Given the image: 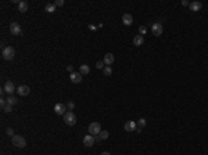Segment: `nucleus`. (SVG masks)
<instances>
[{
    "label": "nucleus",
    "mask_w": 208,
    "mask_h": 155,
    "mask_svg": "<svg viewBox=\"0 0 208 155\" xmlns=\"http://www.w3.org/2000/svg\"><path fill=\"white\" fill-rule=\"evenodd\" d=\"M14 56H15V50H14V47H11V46L4 47L3 51H1V57H3V60H7V61L13 60Z\"/></svg>",
    "instance_id": "1"
},
{
    "label": "nucleus",
    "mask_w": 208,
    "mask_h": 155,
    "mask_svg": "<svg viewBox=\"0 0 208 155\" xmlns=\"http://www.w3.org/2000/svg\"><path fill=\"white\" fill-rule=\"evenodd\" d=\"M11 144H14L17 148H24L26 145V140L22 136H18V134H14L13 138H11Z\"/></svg>",
    "instance_id": "2"
},
{
    "label": "nucleus",
    "mask_w": 208,
    "mask_h": 155,
    "mask_svg": "<svg viewBox=\"0 0 208 155\" xmlns=\"http://www.w3.org/2000/svg\"><path fill=\"white\" fill-rule=\"evenodd\" d=\"M89 133L92 134V136H99L101 133V126L99 122H92V123L89 125Z\"/></svg>",
    "instance_id": "3"
},
{
    "label": "nucleus",
    "mask_w": 208,
    "mask_h": 155,
    "mask_svg": "<svg viewBox=\"0 0 208 155\" xmlns=\"http://www.w3.org/2000/svg\"><path fill=\"white\" fill-rule=\"evenodd\" d=\"M64 122L68 125V126H74V125L76 123V116H75V114H74L72 111L65 112V115H64Z\"/></svg>",
    "instance_id": "4"
},
{
    "label": "nucleus",
    "mask_w": 208,
    "mask_h": 155,
    "mask_svg": "<svg viewBox=\"0 0 208 155\" xmlns=\"http://www.w3.org/2000/svg\"><path fill=\"white\" fill-rule=\"evenodd\" d=\"M21 32H22V28H21V25L18 22H11L10 24V33H13V35H21Z\"/></svg>",
    "instance_id": "5"
},
{
    "label": "nucleus",
    "mask_w": 208,
    "mask_h": 155,
    "mask_svg": "<svg viewBox=\"0 0 208 155\" xmlns=\"http://www.w3.org/2000/svg\"><path fill=\"white\" fill-rule=\"evenodd\" d=\"M151 32L154 36H160L162 33V24L161 22H155L151 25Z\"/></svg>",
    "instance_id": "6"
},
{
    "label": "nucleus",
    "mask_w": 208,
    "mask_h": 155,
    "mask_svg": "<svg viewBox=\"0 0 208 155\" xmlns=\"http://www.w3.org/2000/svg\"><path fill=\"white\" fill-rule=\"evenodd\" d=\"M17 93H18V96L25 97V96H28V94L31 93V89H29L28 86H25V85H22V86L17 87Z\"/></svg>",
    "instance_id": "7"
},
{
    "label": "nucleus",
    "mask_w": 208,
    "mask_h": 155,
    "mask_svg": "<svg viewBox=\"0 0 208 155\" xmlns=\"http://www.w3.org/2000/svg\"><path fill=\"white\" fill-rule=\"evenodd\" d=\"M3 90H4V93H8V94H13L15 92V86H14V83L11 81L6 82V85L3 87Z\"/></svg>",
    "instance_id": "8"
},
{
    "label": "nucleus",
    "mask_w": 208,
    "mask_h": 155,
    "mask_svg": "<svg viewBox=\"0 0 208 155\" xmlns=\"http://www.w3.org/2000/svg\"><path fill=\"white\" fill-rule=\"evenodd\" d=\"M96 143V137L92 136V134H88V136L83 137V144L86 145V147H92L93 144Z\"/></svg>",
    "instance_id": "9"
},
{
    "label": "nucleus",
    "mask_w": 208,
    "mask_h": 155,
    "mask_svg": "<svg viewBox=\"0 0 208 155\" xmlns=\"http://www.w3.org/2000/svg\"><path fill=\"white\" fill-rule=\"evenodd\" d=\"M69 79L72 83H81L82 82V74L81 72H72L69 75Z\"/></svg>",
    "instance_id": "10"
},
{
    "label": "nucleus",
    "mask_w": 208,
    "mask_h": 155,
    "mask_svg": "<svg viewBox=\"0 0 208 155\" xmlns=\"http://www.w3.org/2000/svg\"><path fill=\"white\" fill-rule=\"evenodd\" d=\"M136 127H138V125L135 121H128V122H125V126H124V129L126 132H135Z\"/></svg>",
    "instance_id": "11"
},
{
    "label": "nucleus",
    "mask_w": 208,
    "mask_h": 155,
    "mask_svg": "<svg viewBox=\"0 0 208 155\" xmlns=\"http://www.w3.org/2000/svg\"><path fill=\"white\" fill-rule=\"evenodd\" d=\"M54 112H56L57 115H65V105H64L63 103H57L56 105H54Z\"/></svg>",
    "instance_id": "12"
},
{
    "label": "nucleus",
    "mask_w": 208,
    "mask_h": 155,
    "mask_svg": "<svg viewBox=\"0 0 208 155\" xmlns=\"http://www.w3.org/2000/svg\"><path fill=\"white\" fill-rule=\"evenodd\" d=\"M122 22H124V25H126V26H131V25L133 24V17L131 14H124V15H122Z\"/></svg>",
    "instance_id": "13"
},
{
    "label": "nucleus",
    "mask_w": 208,
    "mask_h": 155,
    "mask_svg": "<svg viewBox=\"0 0 208 155\" xmlns=\"http://www.w3.org/2000/svg\"><path fill=\"white\" fill-rule=\"evenodd\" d=\"M114 60H115V58H114V54H111V53H107V54L104 56V58H103L104 64H106V65H108V67H110V65L114 62Z\"/></svg>",
    "instance_id": "14"
},
{
    "label": "nucleus",
    "mask_w": 208,
    "mask_h": 155,
    "mask_svg": "<svg viewBox=\"0 0 208 155\" xmlns=\"http://www.w3.org/2000/svg\"><path fill=\"white\" fill-rule=\"evenodd\" d=\"M201 7H202V4L200 1H197V0L193 1V3H190V10H191V11H200Z\"/></svg>",
    "instance_id": "15"
},
{
    "label": "nucleus",
    "mask_w": 208,
    "mask_h": 155,
    "mask_svg": "<svg viewBox=\"0 0 208 155\" xmlns=\"http://www.w3.org/2000/svg\"><path fill=\"white\" fill-rule=\"evenodd\" d=\"M143 43H144V37L142 36V35H136V36L133 37V44L135 46H142Z\"/></svg>",
    "instance_id": "16"
},
{
    "label": "nucleus",
    "mask_w": 208,
    "mask_h": 155,
    "mask_svg": "<svg viewBox=\"0 0 208 155\" xmlns=\"http://www.w3.org/2000/svg\"><path fill=\"white\" fill-rule=\"evenodd\" d=\"M28 7H29V4H28L26 1H19V4H18V11H19V12L28 11Z\"/></svg>",
    "instance_id": "17"
},
{
    "label": "nucleus",
    "mask_w": 208,
    "mask_h": 155,
    "mask_svg": "<svg viewBox=\"0 0 208 155\" xmlns=\"http://www.w3.org/2000/svg\"><path fill=\"white\" fill-rule=\"evenodd\" d=\"M56 4L54 3H49V4H46V7H44V11L49 12V14H51V12L56 11Z\"/></svg>",
    "instance_id": "18"
},
{
    "label": "nucleus",
    "mask_w": 208,
    "mask_h": 155,
    "mask_svg": "<svg viewBox=\"0 0 208 155\" xmlns=\"http://www.w3.org/2000/svg\"><path fill=\"white\" fill-rule=\"evenodd\" d=\"M79 72L82 75H88L89 72H90V68H89L88 64H82V65L79 67Z\"/></svg>",
    "instance_id": "19"
},
{
    "label": "nucleus",
    "mask_w": 208,
    "mask_h": 155,
    "mask_svg": "<svg viewBox=\"0 0 208 155\" xmlns=\"http://www.w3.org/2000/svg\"><path fill=\"white\" fill-rule=\"evenodd\" d=\"M7 104H10V105H15V104H18V99H17V97H13V96H10V97L7 99Z\"/></svg>",
    "instance_id": "20"
},
{
    "label": "nucleus",
    "mask_w": 208,
    "mask_h": 155,
    "mask_svg": "<svg viewBox=\"0 0 208 155\" xmlns=\"http://www.w3.org/2000/svg\"><path fill=\"white\" fill-rule=\"evenodd\" d=\"M103 74L106 75V76H110V75L113 74V69H111V67H108V65H106V68L103 69Z\"/></svg>",
    "instance_id": "21"
},
{
    "label": "nucleus",
    "mask_w": 208,
    "mask_h": 155,
    "mask_svg": "<svg viewBox=\"0 0 208 155\" xmlns=\"http://www.w3.org/2000/svg\"><path fill=\"white\" fill-rule=\"evenodd\" d=\"M139 32H140L142 36H144L146 33H147V26H146V25H140V26H139Z\"/></svg>",
    "instance_id": "22"
},
{
    "label": "nucleus",
    "mask_w": 208,
    "mask_h": 155,
    "mask_svg": "<svg viewBox=\"0 0 208 155\" xmlns=\"http://www.w3.org/2000/svg\"><path fill=\"white\" fill-rule=\"evenodd\" d=\"M100 136V138L101 140H106V138H108V136H110V133H108L107 130H101V133L99 134Z\"/></svg>",
    "instance_id": "23"
},
{
    "label": "nucleus",
    "mask_w": 208,
    "mask_h": 155,
    "mask_svg": "<svg viewBox=\"0 0 208 155\" xmlns=\"http://www.w3.org/2000/svg\"><path fill=\"white\" fill-rule=\"evenodd\" d=\"M136 125H138V127H144V126H146V119L144 118H140L138 122H136Z\"/></svg>",
    "instance_id": "24"
},
{
    "label": "nucleus",
    "mask_w": 208,
    "mask_h": 155,
    "mask_svg": "<svg viewBox=\"0 0 208 155\" xmlns=\"http://www.w3.org/2000/svg\"><path fill=\"white\" fill-rule=\"evenodd\" d=\"M96 68H97V69H104V68H106V64H104V61H97V62H96Z\"/></svg>",
    "instance_id": "25"
},
{
    "label": "nucleus",
    "mask_w": 208,
    "mask_h": 155,
    "mask_svg": "<svg viewBox=\"0 0 208 155\" xmlns=\"http://www.w3.org/2000/svg\"><path fill=\"white\" fill-rule=\"evenodd\" d=\"M3 111H4V112H11V111H13V105L7 104V105L4 107V108H3Z\"/></svg>",
    "instance_id": "26"
},
{
    "label": "nucleus",
    "mask_w": 208,
    "mask_h": 155,
    "mask_svg": "<svg viewBox=\"0 0 208 155\" xmlns=\"http://www.w3.org/2000/svg\"><path fill=\"white\" fill-rule=\"evenodd\" d=\"M54 4H56L57 7L64 6V0H56V1H54Z\"/></svg>",
    "instance_id": "27"
},
{
    "label": "nucleus",
    "mask_w": 208,
    "mask_h": 155,
    "mask_svg": "<svg viewBox=\"0 0 208 155\" xmlns=\"http://www.w3.org/2000/svg\"><path fill=\"white\" fill-rule=\"evenodd\" d=\"M7 134H8V136H14V132L11 127H7Z\"/></svg>",
    "instance_id": "28"
},
{
    "label": "nucleus",
    "mask_w": 208,
    "mask_h": 155,
    "mask_svg": "<svg viewBox=\"0 0 208 155\" xmlns=\"http://www.w3.org/2000/svg\"><path fill=\"white\" fill-rule=\"evenodd\" d=\"M67 107H68L69 110H74V107H75V104H74V103H72V101H69L68 104H67Z\"/></svg>",
    "instance_id": "29"
},
{
    "label": "nucleus",
    "mask_w": 208,
    "mask_h": 155,
    "mask_svg": "<svg viewBox=\"0 0 208 155\" xmlns=\"http://www.w3.org/2000/svg\"><path fill=\"white\" fill-rule=\"evenodd\" d=\"M67 69L69 71V74H72V72H74V68H72V65H68V67H67Z\"/></svg>",
    "instance_id": "30"
},
{
    "label": "nucleus",
    "mask_w": 208,
    "mask_h": 155,
    "mask_svg": "<svg viewBox=\"0 0 208 155\" xmlns=\"http://www.w3.org/2000/svg\"><path fill=\"white\" fill-rule=\"evenodd\" d=\"M182 6H190V3L187 1V0H183V1H182Z\"/></svg>",
    "instance_id": "31"
},
{
    "label": "nucleus",
    "mask_w": 208,
    "mask_h": 155,
    "mask_svg": "<svg viewBox=\"0 0 208 155\" xmlns=\"http://www.w3.org/2000/svg\"><path fill=\"white\" fill-rule=\"evenodd\" d=\"M89 29H92V31H95V29H96V26H95V25H89Z\"/></svg>",
    "instance_id": "32"
},
{
    "label": "nucleus",
    "mask_w": 208,
    "mask_h": 155,
    "mask_svg": "<svg viewBox=\"0 0 208 155\" xmlns=\"http://www.w3.org/2000/svg\"><path fill=\"white\" fill-rule=\"evenodd\" d=\"M101 155H111V154H110V152H107V151H104V152H103Z\"/></svg>",
    "instance_id": "33"
}]
</instances>
